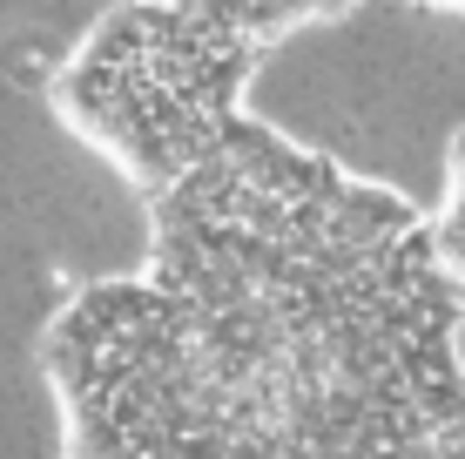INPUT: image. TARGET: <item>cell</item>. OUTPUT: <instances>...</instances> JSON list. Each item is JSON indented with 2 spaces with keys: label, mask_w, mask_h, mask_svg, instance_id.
Returning <instances> with one entry per match:
<instances>
[{
  "label": "cell",
  "mask_w": 465,
  "mask_h": 459,
  "mask_svg": "<svg viewBox=\"0 0 465 459\" xmlns=\"http://www.w3.org/2000/svg\"><path fill=\"white\" fill-rule=\"evenodd\" d=\"M41 331L54 459H419L465 405L425 210L243 108Z\"/></svg>",
  "instance_id": "cell-1"
},
{
  "label": "cell",
  "mask_w": 465,
  "mask_h": 459,
  "mask_svg": "<svg viewBox=\"0 0 465 459\" xmlns=\"http://www.w3.org/2000/svg\"><path fill=\"white\" fill-rule=\"evenodd\" d=\"M250 0H115L47 82V115L149 196L210 155L270 61Z\"/></svg>",
  "instance_id": "cell-2"
},
{
  "label": "cell",
  "mask_w": 465,
  "mask_h": 459,
  "mask_svg": "<svg viewBox=\"0 0 465 459\" xmlns=\"http://www.w3.org/2000/svg\"><path fill=\"white\" fill-rule=\"evenodd\" d=\"M425 236H431V257L465 284V122L445 142V189H439V210H425Z\"/></svg>",
  "instance_id": "cell-3"
},
{
  "label": "cell",
  "mask_w": 465,
  "mask_h": 459,
  "mask_svg": "<svg viewBox=\"0 0 465 459\" xmlns=\"http://www.w3.org/2000/svg\"><path fill=\"white\" fill-rule=\"evenodd\" d=\"M364 0H250V14L270 27V41H291L303 35V27H331V21H344V14H358Z\"/></svg>",
  "instance_id": "cell-4"
},
{
  "label": "cell",
  "mask_w": 465,
  "mask_h": 459,
  "mask_svg": "<svg viewBox=\"0 0 465 459\" xmlns=\"http://www.w3.org/2000/svg\"><path fill=\"white\" fill-rule=\"evenodd\" d=\"M419 459H465V405L439 425V439H431V446H425Z\"/></svg>",
  "instance_id": "cell-5"
}]
</instances>
